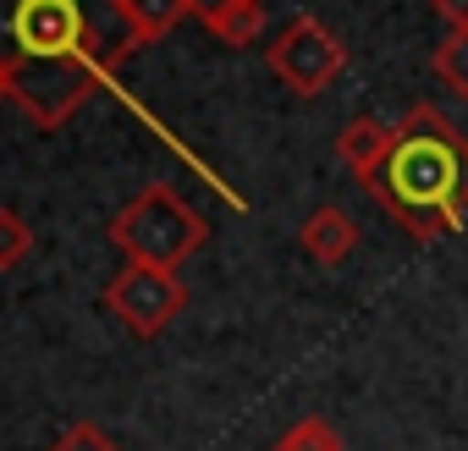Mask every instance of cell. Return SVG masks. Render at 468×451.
<instances>
[{
    "instance_id": "obj_1",
    "label": "cell",
    "mask_w": 468,
    "mask_h": 451,
    "mask_svg": "<svg viewBox=\"0 0 468 451\" xmlns=\"http://www.w3.org/2000/svg\"><path fill=\"white\" fill-rule=\"evenodd\" d=\"M138 50L127 0H0V94L56 132Z\"/></svg>"
},
{
    "instance_id": "obj_2",
    "label": "cell",
    "mask_w": 468,
    "mask_h": 451,
    "mask_svg": "<svg viewBox=\"0 0 468 451\" xmlns=\"http://www.w3.org/2000/svg\"><path fill=\"white\" fill-rule=\"evenodd\" d=\"M413 243H441L468 226V138L441 105H413L397 121L386 165L364 182Z\"/></svg>"
},
{
    "instance_id": "obj_3",
    "label": "cell",
    "mask_w": 468,
    "mask_h": 451,
    "mask_svg": "<svg viewBox=\"0 0 468 451\" xmlns=\"http://www.w3.org/2000/svg\"><path fill=\"white\" fill-rule=\"evenodd\" d=\"M111 243H116V254H127V265L182 270V265L209 243V226H204V215H198L171 182H149L144 193H133V198L116 209Z\"/></svg>"
},
{
    "instance_id": "obj_4",
    "label": "cell",
    "mask_w": 468,
    "mask_h": 451,
    "mask_svg": "<svg viewBox=\"0 0 468 451\" xmlns=\"http://www.w3.org/2000/svg\"><path fill=\"white\" fill-rule=\"evenodd\" d=\"M265 61H271V72L298 94V100H314V94H325L342 72H347V45L320 23V17H292L276 39H271V50H265Z\"/></svg>"
},
{
    "instance_id": "obj_5",
    "label": "cell",
    "mask_w": 468,
    "mask_h": 451,
    "mask_svg": "<svg viewBox=\"0 0 468 451\" xmlns=\"http://www.w3.org/2000/svg\"><path fill=\"white\" fill-rule=\"evenodd\" d=\"M111 314L133 330V336H160L182 309H187V287L176 270H154V265H127L111 287H105Z\"/></svg>"
},
{
    "instance_id": "obj_6",
    "label": "cell",
    "mask_w": 468,
    "mask_h": 451,
    "mask_svg": "<svg viewBox=\"0 0 468 451\" xmlns=\"http://www.w3.org/2000/svg\"><path fill=\"white\" fill-rule=\"evenodd\" d=\"M298 248H303L320 270H336V265H347L353 248H358V220H353L347 209H336V204H320V209L298 226Z\"/></svg>"
},
{
    "instance_id": "obj_7",
    "label": "cell",
    "mask_w": 468,
    "mask_h": 451,
    "mask_svg": "<svg viewBox=\"0 0 468 451\" xmlns=\"http://www.w3.org/2000/svg\"><path fill=\"white\" fill-rule=\"evenodd\" d=\"M391 138H397V127H391V121H380V116H353V121L336 132V160L347 165V176H353L358 187L386 165Z\"/></svg>"
},
{
    "instance_id": "obj_8",
    "label": "cell",
    "mask_w": 468,
    "mask_h": 451,
    "mask_svg": "<svg viewBox=\"0 0 468 451\" xmlns=\"http://www.w3.org/2000/svg\"><path fill=\"white\" fill-rule=\"evenodd\" d=\"M187 17H198L220 45L249 50L265 34V0H187Z\"/></svg>"
},
{
    "instance_id": "obj_9",
    "label": "cell",
    "mask_w": 468,
    "mask_h": 451,
    "mask_svg": "<svg viewBox=\"0 0 468 451\" xmlns=\"http://www.w3.org/2000/svg\"><path fill=\"white\" fill-rule=\"evenodd\" d=\"M127 17H133V39H138V50H144V45L165 39V34L187 17V0H127Z\"/></svg>"
},
{
    "instance_id": "obj_10",
    "label": "cell",
    "mask_w": 468,
    "mask_h": 451,
    "mask_svg": "<svg viewBox=\"0 0 468 451\" xmlns=\"http://www.w3.org/2000/svg\"><path fill=\"white\" fill-rule=\"evenodd\" d=\"M430 72L468 105V28H452L441 45H435V56H430Z\"/></svg>"
},
{
    "instance_id": "obj_11",
    "label": "cell",
    "mask_w": 468,
    "mask_h": 451,
    "mask_svg": "<svg viewBox=\"0 0 468 451\" xmlns=\"http://www.w3.org/2000/svg\"><path fill=\"white\" fill-rule=\"evenodd\" d=\"M271 451H347V446H342V435H336L331 418H298Z\"/></svg>"
},
{
    "instance_id": "obj_12",
    "label": "cell",
    "mask_w": 468,
    "mask_h": 451,
    "mask_svg": "<svg viewBox=\"0 0 468 451\" xmlns=\"http://www.w3.org/2000/svg\"><path fill=\"white\" fill-rule=\"evenodd\" d=\"M34 254V232L17 209H0V270H17Z\"/></svg>"
},
{
    "instance_id": "obj_13",
    "label": "cell",
    "mask_w": 468,
    "mask_h": 451,
    "mask_svg": "<svg viewBox=\"0 0 468 451\" xmlns=\"http://www.w3.org/2000/svg\"><path fill=\"white\" fill-rule=\"evenodd\" d=\"M50 451H122L100 424H72V429H61V440L50 446Z\"/></svg>"
},
{
    "instance_id": "obj_14",
    "label": "cell",
    "mask_w": 468,
    "mask_h": 451,
    "mask_svg": "<svg viewBox=\"0 0 468 451\" xmlns=\"http://www.w3.org/2000/svg\"><path fill=\"white\" fill-rule=\"evenodd\" d=\"M430 12H435L446 28H468V0H430Z\"/></svg>"
}]
</instances>
